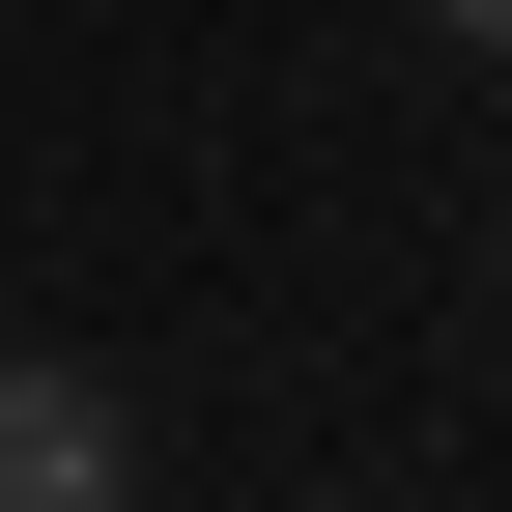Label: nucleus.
I'll use <instances>...</instances> for the list:
<instances>
[{
	"instance_id": "obj_1",
	"label": "nucleus",
	"mask_w": 512,
	"mask_h": 512,
	"mask_svg": "<svg viewBox=\"0 0 512 512\" xmlns=\"http://www.w3.org/2000/svg\"><path fill=\"white\" fill-rule=\"evenodd\" d=\"M0 512H143V427H114V370L0 342Z\"/></svg>"
},
{
	"instance_id": "obj_2",
	"label": "nucleus",
	"mask_w": 512,
	"mask_h": 512,
	"mask_svg": "<svg viewBox=\"0 0 512 512\" xmlns=\"http://www.w3.org/2000/svg\"><path fill=\"white\" fill-rule=\"evenodd\" d=\"M427 29H512V0H427Z\"/></svg>"
}]
</instances>
